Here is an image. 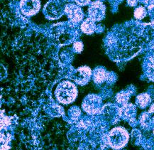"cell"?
<instances>
[{"instance_id":"6","label":"cell","mask_w":154,"mask_h":150,"mask_svg":"<svg viewBox=\"0 0 154 150\" xmlns=\"http://www.w3.org/2000/svg\"><path fill=\"white\" fill-rule=\"evenodd\" d=\"M65 13L68 19L74 23H78L82 20L84 14L82 9L74 4H68L65 7Z\"/></svg>"},{"instance_id":"23","label":"cell","mask_w":154,"mask_h":150,"mask_svg":"<svg viewBox=\"0 0 154 150\" xmlns=\"http://www.w3.org/2000/svg\"><path fill=\"white\" fill-rule=\"evenodd\" d=\"M153 134H154V129H153Z\"/></svg>"},{"instance_id":"3","label":"cell","mask_w":154,"mask_h":150,"mask_svg":"<svg viewBox=\"0 0 154 150\" xmlns=\"http://www.w3.org/2000/svg\"><path fill=\"white\" fill-rule=\"evenodd\" d=\"M65 7L66 6L61 0H50L45 6L43 13L49 19H57L65 12Z\"/></svg>"},{"instance_id":"1","label":"cell","mask_w":154,"mask_h":150,"mask_svg":"<svg viewBox=\"0 0 154 150\" xmlns=\"http://www.w3.org/2000/svg\"><path fill=\"white\" fill-rule=\"evenodd\" d=\"M54 95L56 99L61 104H70L76 99L78 89L72 82L63 80L56 86Z\"/></svg>"},{"instance_id":"12","label":"cell","mask_w":154,"mask_h":150,"mask_svg":"<svg viewBox=\"0 0 154 150\" xmlns=\"http://www.w3.org/2000/svg\"><path fill=\"white\" fill-rule=\"evenodd\" d=\"M151 101V97H150L149 95H148L147 93L139 95L137 98V100H136L138 106L141 108H144L146 107L147 105H149Z\"/></svg>"},{"instance_id":"20","label":"cell","mask_w":154,"mask_h":150,"mask_svg":"<svg viewBox=\"0 0 154 150\" xmlns=\"http://www.w3.org/2000/svg\"><path fill=\"white\" fill-rule=\"evenodd\" d=\"M146 2H145V5L149 9H152L154 7V1L153 0H146Z\"/></svg>"},{"instance_id":"5","label":"cell","mask_w":154,"mask_h":150,"mask_svg":"<svg viewBox=\"0 0 154 150\" xmlns=\"http://www.w3.org/2000/svg\"><path fill=\"white\" fill-rule=\"evenodd\" d=\"M41 2L39 0H21V12L27 17L36 14L40 10Z\"/></svg>"},{"instance_id":"18","label":"cell","mask_w":154,"mask_h":150,"mask_svg":"<svg viewBox=\"0 0 154 150\" xmlns=\"http://www.w3.org/2000/svg\"><path fill=\"white\" fill-rule=\"evenodd\" d=\"M71 110H72V112H71V117L73 118V119L78 118L80 114V110L78 108H73V109Z\"/></svg>"},{"instance_id":"21","label":"cell","mask_w":154,"mask_h":150,"mask_svg":"<svg viewBox=\"0 0 154 150\" xmlns=\"http://www.w3.org/2000/svg\"><path fill=\"white\" fill-rule=\"evenodd\" d=\"M146 114L148 116H151L153 120H154V104L152 105V106L150 108L149 111L148 113H146Z\"/></svg>"},{"instance_id":"15","label":"cell","mask_w":154,"mask_h":150,"mask_svg":"<svg viewBox=\"0 0 154 150\" xmlns=\"http://www.w3.org/2000/svg\"><path fill=\"white\" fill-rule=\"evenodd\" d=\"M128 98H129V96L125 92H120L116 95V101L119 103L124 104L128 100Z\"/></svg>"},{"instance_id":"22","label":"cell","mask_w":154,"mask_h":150,"mask_svg":"<svg viewBox=\"0 0 154 150\" xmlns=\"http://www.w3.org/2000/svg\"><path fill=\"white\" fill-rule=\"evenodd\" d=\"M127 3L131 7H134L137 5L138 0H127Z\"/></svg>"},{"instance_id":"9","label":"cell","mask_w":154,"mask_h":150,"mask_svg":"<svg viewBox=\"0 0 154 150\" xmlns=\"http://www.w3.org/2000/svg\"><path fill=\"white\" fill-rule=\"evenodd\" d=\"M145 66L148 77L154 82V51L146 58Z\"/></svg>"},{"instance_id":"11","label":"cell","mask_w":154,"mask_h":150,"mask_svg":"<svg viewBox=\"0 0 154 150\" xmlns=\"http://www.w3.org/2000/svg\"><path fill=\"white\" fill-rule=\"evenodd\" d=\"M108 73L103 68H97L93 73V80L96 83H102L108 78Z\"/></svg>"},{"instance_id":"17","label":"cell","mask_w":154,"mask_h":150,"mask_svg":"<svg viewBox=\"0 0 154 150\" xmlns=\"http://www.w3.org/2000/svg\"><path fill=\"white\" fill-rule=\"evenodd\" d=\"M10 124V120H9V117H2V120H1V129L2 130L4 127H7V126L9 125Z\"/></svg>"},{"instance_id":"7","label":"cell","mask_w":154,"mask_h":150,"mask_svg":"<svg viewBox=\"0 0 154 150\" xmlns=\"http://www.w3.org/2000/svg\"><path fill=\"white\" fill-rule=\"evenodd\" d=\"M105 7L101 2H92L88 9L89 18L94 21L102 20L105 15Z\"/></svg>"},{"instance_id":"2","label":"cell","mask_w":154,"mask_h":150,"mask_svg":"<svg viewBox=\"0 0 154 150\" xmlns=\"http://www.w3.org/2000/svg\"><path fill=\"white\" fill-rule=\"evenodd\" d=\"M129 133L123 127H114L107 136L109 145L114 149L124 147L129 141Z\"/></svg>"},{"instance_id":"8","label":"cell","mask_w":154,"mask_h":150,"mask_svg":"<svg viewBox=\"0 0 154 150\" xmlns=\"http://www.w3.org/2000/svg\"><path fill=\"white\" fill-rule=\"evenodd\" d=\"M91 70L90 68L87 66L80 67L73 74L74 80L77 83L80 85H85L90 80V77H91Z\"/></svg>"},{"instance_id":"13","label":"cell","mask_w":154,"mask_h":150,"mask_svg":"<svg viewBox=\"0 0 154 150\" xmlns=\"http://www.w3.org/2000/svg\"><path fill=\"white\" fill-rule=\"evenodd\" d=\"M135 108L131 104L125 105L122 110V115L125 117H131L135 114Z\"/></svg>"},{"instance_id":"4","label":"cell","mask_w":154,"mask_h":150,"mask_svg":"<svg viewBox=\"0 0 154 150\" xmlns=\"http://www.w3.org/2000/svg\"><path fill=\"white\" fill-rule=\"evenodd\" d=\"M82 108L88 114L98 113L101 110V100L93 95H88L82 102Z\"/></svg>"},{"instance_id":"10","label":"cell","mask_w":154,"mask_h":150,"mask_svg":"<svg viewBox=\"0 0 154 150\" xmlns=\"http://www.w3.org/2000/svg\"><path fill=\"white\" fill-rule=\"evenodd\" d=\"M81 30L87 34H91L95 30V21L90 18L86 19L81 24Z\"/></svg>"},{"instance_id":"14","label":"cell","mask_w":154,"mask_h":150,"mask_svg":"<svg viewBox=\"0 0 154 150\" xmlns=\"http://www.w3.org/2000/svg\"><path fill=\"white\" fill-rule=\"evenodd\" d=\"M146 16V10L143 7L136 8L134 10V17L137 19H142Z\"/></svg>"},{"instance_id":"16","label":"cell","mask_w":154,"mask_h":150,"mask_svg":"<svg viewBox=\"0 0 154 150\" xmlns=\"http://www.w3.org/2000/svg\"><path fill=\"white\" fill-rule=\"evenodd\" d=\"M73 49L77 53H80L83 49V44L80 41H77L73 44Z\"/></svg>"},{"instance_id":"19","label":"cell","mask_w":154,"mask_h":150,"mask_svg":"<svg viewBox=\"0 0 154 150\" xmlns=\"http://www.w3.org/2000/svg\"><path fill=\"white\" fill-rule=\"evenodd\" d=\"M73 1L75 2V3L78 4V5L85 6L90 3V0H73Z\"/></svg>"}]
</instances>
